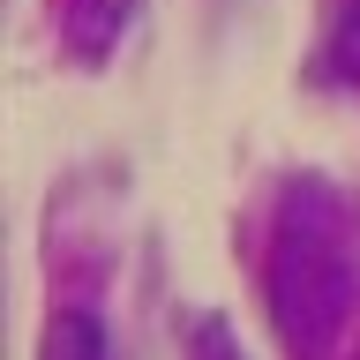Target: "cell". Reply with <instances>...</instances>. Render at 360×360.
Listing matches in <instances>:
<instances>
[{"mask_svg": "<svg viewBox=\"0 0 360 360\" xmlns=\"http://www.w3.org/2000/svg\"><path fill=\"white\" fill-rule=\"evenodd\" d=\"M135 15H143V0H68L60 8V38L75 60H105V53H120V38L135 30Z\"/></svg>", "mask_w": 360, "mask_h": 360, "instance_id": "2", "label": "cell"}, {"mask_svg": "<svg viewBox=\"0 0 360 360\" xmlns=\"http://www.w3.org/2000/svg\"><path fill=\"white\" fill-rule=\"evenodd\" d=\"M263 292L285 353L323 360L360 300V225L330 180H285L270 210V255H263Z\"/></svg>", "mask_w": 360, "mask_h": 360, "instance_id": "1", "label": "cell"}, {"mask_svg": "<svg viewBox=\"0 0 360 360\" xmlns=\"http://www.w3.org/2000/svg\"><path fill=\"white\" fill-rule=\"evenodd\" d=\"M323 75L330 83H360V0H338V15H330V30H323Z\"/></svg>", "mask_w": 360, "mask_h": 360, "instance_id": "4", "label": "cell"}, {"mask_svg": "<svg viewBox=\"0 0 360 360\" xmlns=\"http://www.w3.org/2000/svg\"><path fill=\"white\" fill-rule=\"evenodd\" d=\"M188 360H248V353H240V338L225 330L218 315H202V323H195V338H188Z\"/></svg>", "mask_w": 360, "mask_h": 360, "instance_id": "5", "label": "cell"}, {"mask_svg": "<svg viewBox=\"0 0 360 360\" xmlns=\"http://www.w3.org/2000/svg\"><path fill=\"white\" fill-rule=\"evenodd\" d=\"M38 360H105V330H98V315H83V308L53 315V323H45Z\"/></svg>", "mask_w": 360, "mask_h": 360, "instance_id": "3", "label": "cell"}]
</instances>
